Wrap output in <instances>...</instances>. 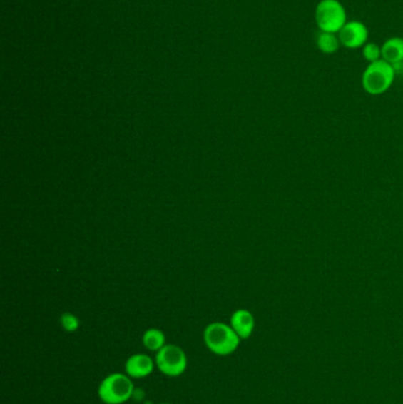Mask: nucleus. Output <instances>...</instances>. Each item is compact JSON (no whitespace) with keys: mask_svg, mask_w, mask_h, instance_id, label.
Listing matches in <instances>:
<instances>
[{"mask_svg":"<svg viewBox=\"0 0 403 404\" xmlns=\"http://www.w3.org/2000/svg\"><path fill=\"white\" fill-rule=\"evenodd\" d=\"M143 345L149 350V351H159L165 346V337L161 330L149 329L143 333L142 337Z\"/></svg>","mask_w":403,"mask_h":404,"instance_id":"9b49d317","label":"nucleus"},{"mask_svg":"<svg viewBox=\"0 0 403 404\" xmlns=\"http://www.w3.org/2000/svg\"><path fill=\"white\" fill-rule=\"evenodd\" d=\"M126 373L131 378H145L154 370V360L145 353H136L126 362Z\"/></svg>","mask_w":403,"mask_h":404,"instance_id":"0eeeda50","label":"nucleus"},{"mask_svg":"<svg viewBox=\"0 0 403 404\" xmlns=\"http://www.w3.org/2000/svg\"><path fill=\"white\" fill-rule=\"evenodd\" d=\"M337 34L342 46L352 50L362 49L368 43L369 30L362 21H347Z\"/></svg>","mask_w":403,"mask_h":404,"instance_id":"423d86ee","label":"nucleus"},{"mask_svg":"<svg viewBox=\"0 0 403 404\" xmlns=\"http://www.w3.org/2000/svg\"><path fill=\"white\" fill-rule=\"evenodd\" d=\"M255 318L251 312L248 310H238L231 317L232 329L240 337V339H248L251 337L255 330Z\"/></svg>","mask_w":403,"mask_h":404,"instance_id":"6e6552de","label":"nucleus"},{"mask_svg":"<svg viewBox=\"0 0 403 404\" xmlns=\"http://www.w3.org/2000/svg\"><path fill=\"white\" fill-rule=\"evenodd\" d=\"M316 43H317L318 50L325 55H332L335 52H337L342 46L338 34H332V32L320 31Z\"/></svg>","mask_w":403,"mask_h":404,"instance_id":"9d476101","label":"nucleus"},{"mask_svg":"<svg viewBox=\"0 0 403 404\" xmlns=\"http://www.w3.org/2000/svg\"><path fill=\"white\" fill-rule=\"evenodd\" d=\"M395 79V66L379 59L369 63L362 75L363 89L370 95H381L389 89Z\"/></svg>","mask_w":403,"mask_h":404,"instance_id":"f03ea898","label":"nucleus"},{"mask_svg":"<svg viewBox=\"0 0 403 404\" xmlns=\"http://www.w3.org/2000/svg\"><path fill=\"white\" fill-rule=\"evenodd\" d=\"M382 59L397 66L403 62V38L395 36L387 39L382 45Z\"/></svg>","mask_w":403,"mask_h":404,"instance_id":"1a4fd4ad","label":"nucleus"},{"mask_svg":"<svg viewBox=\"0 0 403 404\" xmlns=\"http://www.w3.org/2000/svg\"><path fill=\"white\" fill-rule=\"evenodd\" d=\"M61 323H62L63 329L68 333H75L80 328V320L73 313H64L61 318Z\"/></svg>","mask_w":403,"mask_h":404,"instance_id":"ddd939ff","label":"nucleus"},{"mask_svg":"<svg viewBox=\"0 0 403 404\" xmlns=\"http://www.w3.org/2000/svg\"><path fill=\"white\" fill-rule=\"evenodd\" d=\"M203 340L212 353L219 356H228L235 353L240 344V337L232 326L224 323H212L203 333Z\"/></svg>","mask_w":403,"mask_h":404,"instance_id":"f257e3e1","label":"nucleus"},{"mask_svg":"<svg viewBox=\"0 0 403 404\" xmlns=\"http://www.w3.org/2000/svg\"><path fill=\"white\" fill-rule=\"evenodd\" d=\"M134 384L131 377L123 373H111L101 382L98 398L106 404H122L131 398Z\"/></svg>","mask_w":403,"mask_h":404,"instance_id":"20e7f679","label":"nucleus"},{"mask_svg":"<svg viewBox=\"0 0 403 404\" xmlns=\"http://www.w3.org/2000/svg\"><path fill=\"white\" fill-rule=\"evenodd\" d=\"M156 367L163 375L178 377L183 375L187 369V356L180 346L165 345L158 351L155 357Z\"/></svg>","mask_w":403,"mask_h":404,"instance_id":"39448f33","label":"nucleus"},{"mask_svg":"<svg viewBox=\"0 0 403 404\" xmlns=\"http://www.w3.org/2000/svg\"><path fill=\"white\" fill-rule=\"evenodd\" d=\"M315 21L320 31L338 34L348 21V16L340 0H321L315 10Z\"/></svg>","mask_w":403,"mask_h":404,"instance_id":"7ed1b4c3","label":"nucleus"},{"mask_svg":"<svg viewBox=\"0 0 403 404\" xmlns=\"http://www.w3.org/2000/svg\"><path fill=\"white\" fill-rule=\"evenodd\" d=\"M160 404H172V403H160Z\"/></svg>","mask_w":403,"mask_h":404,"instance_id":"4468645a","label":"nucleus"},{"mask_svg":"<svg viewBox=\"0 0 403 404\" xmlns=\"http://www.w3.org/2000/svg\"><path fill=\"white\" fill-rule=\"evenodd\" d=\"M363 59L368 63L377 62L382 59V48L381 45L368 41L362 48Z\"/></svg>","mask_w":403,"mask_h":404,"instance_id":"f8f14e48","label":"nucleus"}]
</instances>
